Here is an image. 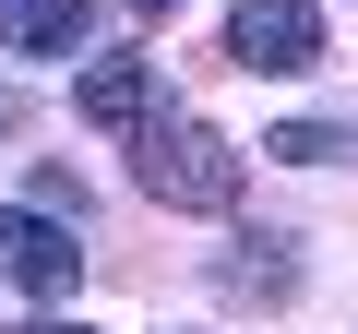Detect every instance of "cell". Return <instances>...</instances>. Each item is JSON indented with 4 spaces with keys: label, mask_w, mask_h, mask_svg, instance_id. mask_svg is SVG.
<instances>
[{
    "label": "cell",
    "mask_w": 358,
    "mask_h": 334,
    "mask_svg": "<svg viewBox=\"0 0 358 334\" xmlns=\"http://www.w3.org/2000/svg\"><path fill=\"white\" fill-rule=\"evenodd\" d=\"M131 180H143L167 215H227V203H239V143H227L215 119H179V108L155 119V108H143V119H131Z\"/></svg>",
    "instance_id": "cell-1"
},
{
    "label": "cell",
    "mask_w": 358,
    "mask_h": 334,
    "mask_svg": "<svg viewBox=\"0 0 358 334\" xmlns=\"http://www.w3.org/2000/svg\"><path fill=\"white\" fill-rule=\"evenodd\" d=\"M227 60L239 72H310L322 60V13L310 0H239L227 13Z\"/></svg>",
    "instance_id": "cell-2"
},
{
    "label": "cell",
    "mask_w": 358,
    "mask_h": 334,
    "mask_svg": "<svg viewBox=\"0 0 358 334\" xmlns=\"http://www.w3.org/2000/svg\"><path fill=\"white\" fill-rule=\"evenodd\" d=\"M0 275H13V286H36V298H60V286L84 275V251H72V215L0 203Z\"/></svg>",
    "instance_id": "cell-3"
},
{
    "label": "cell",
    "mask_w": 358,
    "mask_h": 334,
    "mask_svg": "<svg viewBox=\"0 0 358 334\" xmlns=\"http://www.w3.org/2000/svg\"><path fill=\"white\" fill-rule=\"evenodd\" d=\"M96 24V0H0V48H24V60H72Z\"/></svg>",
    "instance_id": "cell-4"
},
{
    "label": "cell",
    "mask_w": 358,
    "mask_h": 334,
    "mask_svg": "<svg viewBox=\"0 0 358 334\" xmlns=\"http://www.w3.org/2000/svg\"><path fill=\"white\" fill-rule=\"evenodd\" d=\"M72 108H84L96 131H131V119L155 108V60H96V72L72 84Z\"/></svg>",
    "instance_id": "cell-5"
},
{
    "label": "cell",
    "mask_w": 358,
    "mask_h": 334,
    "mask_svg": "<svg viewBox=\"0 0 358 334\" xmlns=\"http://www.w3.org/2000/svg\"><path fill=\"white\" fill-rule=\"evenodd\" d=\"M227 286H239V298H287V286H299V263H287V239H275V227H263V239H239V263H227Z\"/></svg>",
    "instance_id": "cell-6"
},
{
    "label": "cell",
    "mask_w": 358,
    "mask_h": 334,
    "mask_svg": "<svg viewBox=\"0 0 358 334\" xmlns=\"http://www.w3.org/2000/svg\"><path fill=\"white\" fill-rule=\"evenodd\" d=\"M263 155H287V167H346V155H358V131H346V119H287Z\"/></svg>",
    "instance_id": "cell-7"
},
{
    "label": "cell",
    "mask_w": 358,
    "mask_h": 334,
    "mask_svg": "<svg viewBox=\"0 0 358 334\" xmlns=\"http://www.w3.org/2000/svg\"><path fill=\"white\" fill-rule=\"evenodd\" d=\"M24 334H84V322H24Z\"/></svg>",
    "instance_id": "cell-8"
},
{
    "label": "cell",
    "mask_w": 358,
    "mask_h": 334,
    "mask_svg": "<svg viewBox=\"0 0 358 334\" xmlns=\"http://www.w3.org/2000/svg\"><path fill=\"white\" fill-rule=\"evenodd\" d=\"M131 13H179V0H131Z\"/></svg>",
    "instance_id": "cell-9"
}]
</instances>
